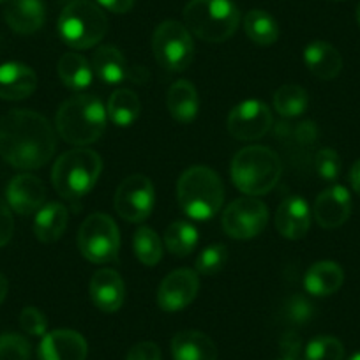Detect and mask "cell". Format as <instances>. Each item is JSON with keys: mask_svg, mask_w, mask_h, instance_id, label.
<instances>
[{"mask_svg": "<svg viewBox=\"0 0 360 360\" xmlns=\"http://www.w3.org/2000/svg\"><path fill=\"white\" fill-rule=\"evenodd\" d=\"M57 148L46 117L32 110H11L0 120V155L18 169L46 165Z\"/></svg>", "mask_w": 360, "mask_h": 360, "instance_id": "1", "label": "cell"}, {"mask_svg": "<svg viewBox=\"0 0 360 360\" xmlns=\"http://www.w3.org/2000/svg\"><path fill=\"white\" fill-rule=\"evenodd\" d=\"M108 113L101 99L92 94L72 96L57 112V131L60 138L76 147L94 143L103 136Z\"/></svg>", "mask_w": 360, "mask_h": 360, "instance_id": "2", "label": "cell"}, {"mask_svg": "<svg viewBox=\"0 0 360 360\" xmlns=\"http://www.w3.org/2000/svg\"><path fill=\"white\" fill-rule=\"evenodd\" d=\"M176 200L191 219H212L223 207L224 186L209 166H191L176 182Z\"/></svg>", "mask_w": 360, "mask_h": 360, "instance_id": "3", "label": "cell"}, {"mask_svg": "<svg viewBox=\"0 0 360 360\" xmlns=\"http://www.w3.org/2000/svg\"><path fill=\"white\" fill-rule=\"evenodd\" d=\"M281 176V159L272 148L251 145L242 148L231 161V180L235 188L248 196L272 191Z\"/></svg>", "mask_w": 360, "mask_h": 360, "instance_id": "4", "label": "cell"}, {"mask_svg": "<svg viewBox=\"0 0 360 360\" xmlns=\"http://www.w3.org/2000/svg\"><path fill=\"white\" fill-rule=\"evenodd\" d=\"M103 172V159L90 148H72L55 161L51 184L68 200H79L92 191Z\"/></svg>", "mask_w": 360, "mask_h": 360, "instance_id": "5", "label": "cell"}, {"mask_svg": "<svg viewBox=\"0 0 360 360\" xmlns=\"http://www.w3.org/2000/svg\"><path fill=\"white\" fill-rule=\"evenodd\" d=\"M184 22L191 34L207 43L230 39L240 23V11L233 0H189Z\"/></svg>", "mask_w": 360, "mask_h": 360, "instance_id": "6", "label": "cell"}, {"mask_svg": "<svg viewBox=\"0 0 360 360\" xmlns=\"http://www.w3.org/2000/svg\"><path fill=\"white\" fill-rule=\"evenodd\" d=\"M108 32V18L99 6L90 0H72L58 18V34L68 46L89 50Z\"/></svg>", "mask_w": 360, "mask_h": 360, "instance_id": "7", "label": "cell"}, {"mask_svg": "<svg viewBox=\"0 0 360 360\" xmlns=\"http://www.w3.org/2000/svg\"><path fill=\"white\" fill-rule=\"evenodd\" d=\"M152 51H154L155 60L166 71H186L195 58L191 32L180 22L166 20L155 29L154 37H152Z\"/></svg>", "mask_w": 360, "mask_h": 360, "instance_id": "8", "label": "cell"}, {"mask_svg": "<svg viewBox=\"0 0 360 360\" xmlns=\"http://www.w3.org/2000/svg\"><path fill=\"white\" fill-rule=\"evenodd\" d=\"M78 249L89 262L112 263L119 256L120 233L115 221L103 212L90 214L78 231Z\"/></svg>", "mask_w": 360, "mask_h": 360, "instance_id": "9", "label": "cell"}, {"mask_svg": "<svg viewBox=\"0 0 360 360\" xmlns=\"http://www.w3.org/2000/svg\"><path fill=\"white\" fill-rule=\"evenodd\" d=\"M266 221L269 210L265 203L255 196H242L224 209L223 230L228 237L248 240L258 237L265 230Z\"/></svg>", "mask_w": 360, "mask_h": 360, "instance_id": "10", "label": "cell"}, {"mask_svg": "<svg viewBox=\"0 0 360 360\" xmlns=\"http://www.w3.org/2000/svg\"><path fill=\"white\" fill-rule=\"evenodd\" d=\"M154 209V186L145 175H129L115 193V210L129 223H141Z\"/></svg>", "mask_w": 360, "mask_h": 360, "instance_id": "11", "label": "cell"}, {"mask_svg": "<svg viewBox=\"0 0 360 360\" xmlns=\"http://www.w3.org/2000/svg\"><path fill=\"white\" fill-rule=\"evenodd\" d=\"M272 127V113L263 101L249 99L235 106L228 115V131L240 141L258 140Z\"/></svg>", "mask_w": 360, "mask_h": 360, "instance_id": "12", "label": "cell"}, {"mask_svg": "<svg viewBox=\"0 0 360 360\" xmlns=\"http://www.w3.org/2000/svg\"><path fill=\"white\" fill-rule=\"evenodd\" d=\"M200 290L198 274L191 269H176L162 279L158 292V304L162 311L175 313L188 307Z\"/></svg>", "mask_w": 360, "mask_h": 360, "instance_id": "13", "label": "cell"}, {"mask_svg": "<svg viewBox=\"0 0 360 360\" xmlns=\"http://www.w3.org/2000/svg\"><path fill=\"white\" fill-rule=\"evenodd\" d=\"M46 198L44 184L36 175L20 173L13 176L6 189V202L20 216H29L43 207Z\"/></svg>", "mask_w": 360, "mask_h": 360, "instance_id": "14", "label": "cell"}, {"mask_svg": "<svg viewBox=\"0 0 360 360\" xmlns=\"http://www.w3.org/2000/svg\"><path fill=\"white\" fill-rule=\"evenodd\" d=\"M314 219L321 228L334 230L342 226L352 214V196L345 186H332L318 195L314 202Z\"/></svg>", "mask_w": 360, "mask_h": 360, "instance_id": "15", "label": "cell"}, {"mask_svg": "<svg viewBox=\"0 0 360 360\" xmlns=\"http://www.w3.org/2000/svg\"><path fill=\"white\" fill-rule=\"evenodd\" d=\"M89 353L85 338L69 328L46 332L39 345L41 360H85Z\"/></svg>", "mask_w": 360, "mask_h": 360, "instance_id": "16", "label": "cell"}, {"mask_svg": "<svg viewBox=\"0 0 360 360\" xmlns=\"http://www.w3.org/2000/svg\"><path fill=\"white\" fill-rule=\"evenodd\" d=\"M276 228L288 240H300L311 228V209L306 200L292 195L281 202L276 212Z\"/></svg>", "mask_w": 360, "mask_h": 360, "instance_id": "17", "label": "cell"}, {"mask_svg": "<svg viewBox=\"0 0 360 360\" xmlns=\"http://www.w3.org/2000/svg\"><path fill=\"white\" fill-rule=\"evenodd\" d=\"M90 299L103 313H115L126 299L122 278L113 269H99L90 281Z\"/></svg>", "mask_w": 360, "mask_h": 360, "instance_id": "18", "label": "cell"}, {"mask_svg": "<svg viewBox=\"0 0 360 360\" xmlns=\"http://www.w3.org/2000/svg\"><path fill=\"white\" fill-rule=\"evenodd\" d=\"M37 76L22 62H6L0 65V99L22 101L34 94Z\"/></svg>", "mask_w": 360, "mask_h": 360, "instance_id": "19", "label": "cell"}, {"mask_svg": "<svg viewBox=\"0 0 360 360\" xmlns=\"http://www.w3.org/2000/svg\"><path fill=\"white\" fill-rule=\"evenodd\" d=\"M6 23L18 34H34L44 25L43 0H9L4 9Z\"/></svg>", "mask_w": 360, "mask_h": 360, "instance_id": "20", "label": "cell"}, {"mask_svg": "<svg viewBox=\"0 0 360 360\" xmlns=\"http://www.w3.org/2000/svg\"><path fill=\"white\" fill-rule=\"evenodd\" d=\"M172 355L175 360H217V348L203 332L184 330L172 339Z\"/></svg>", "mask_w": 360, "mask_h": 360, "instance_id": "21", "label": "cell"}, {"mask_svg": "<svg viewBox=\"0 0 360 360\" xmlns=\"http://www.w3.org/2000/svg\"><path fill=\"white\" fill-rule=\"evenodd\" d=\"M345 281V272L335 262H316L304 276V288L314 297H328L338 292Z\"/></svg>", "mask_w": 360, "mask_h": 360, "instance_id": "22", "label": "cell"}, {"mask_svg": "<svg viewBox=\"0 0 360 360\" xmlns=\"http://www.w3.org/2000/svg\"><path fill=\"white\" fill-rule=\"evenodd\" d=\"M307 69L320 79H334L342 69L341 53L325 41H313L304 48Z\"/></svg>", "mask_w": 360, "mask_h": 360, "instance_id": "23", "label": "cell"}, {"mask_svg": "<svg viewBox=\"0 0 360 360\" xmlns=\"http://www.w3.org/2000/svg\"><path fill=\"white\" fill-rule=\"evenodd\" d=\"M166 106L173 119L180 124H189L196 119L200 108L198 92L188 79L175 82L166 94Z\"/></svg>", "mask_w": 360, "mask_h": 360, "instance_id": "24", "label": "cell"}, {"mask_svg": "<svg viewBox=\"0 0 360 360\" xmlns=\"http://www.w3.org/2000/svg\"><path fill=\"white\" fill-rule=\"evenodd\" d=\"M92 71L101 82L117 85L127 78V60L115 46H99L92 55Z\"/></svg>", "mask_w": 360, "mask_h": 360, "instance_id": "25", "label": "cell"}, {"mask_svg": "<svg viewBox=\"0 0 360 360\" xmlns=\"http://www.w3.org/2000/svg\"><path fill=\"white\" fill-rule=\"evenodd\" d=\"M69 214L62 203L53 202L41 207L34 219V233L44 244L57 242L68 228Z\"/></svg>", "mask_w": 360, "mask_h": 360, "instance_id": "26", "label": "cell"}, {"mask_svg": "<svg viewBox=\"0 0 360 360\" xmlns=\"http://www.w3.org/2000/svg\"><path fill=\"white\" fill-rule=\"evenodd\" d=\"M57 69L62 83H64L68 89L76 90V92H82L86 86H90L92 78H94L92 65H90L89 60L79 53L62 55L60 60H58Z\"/></svg>", "mask_w": 360, "mask_h": 360, "instance_id": "27", "label": "cell"}, {"mask_svg": "<svg viewBox=\"0 0 360 360\" xmlns=\"http://www.w3.org/2000/svg\"><path fill=\"white\" fill-rule=\"evenodd\" d=\"M141 103L138 96L129 89H119L110 96L106 113L108 119L115 124L117 127H129L140 117Z\"/></svg>", "mask_w": 360, "mask_h": 360, "instance_id": "28", "label": "cell"}, {"mask_svg": "<svg viewBox=\"0 0 360 360\" xmlns=\"http://www.w3.org/2000/svg\"><path fill=\"white\" fill-rule=\"evenodd\" d=\"M244 30L252 43L270 46L279 39V25L274 16L262 9H252L244 18Z\"/></svg>", "mask_w": 360, "mask_h": 360, "instance_id": "29", "label": "cell"}, {"mask_svg": "<svg viewBox=\"0 0 360 360\" xmlns=\"http://www.w3.org/2000/svg\"><path fill=\"white\" fill-rule=\"evenodd\" d=\"M165 244L175 256L191 255L198 245V230L188 221H173L165 231Z\"/></svg>", "mask_w": 360, "mask_h": 360, "instance_id": "30", "label": "cell"}, {"mask_svg": "<svg viewBox=\"0 0 360 360\" xmlns=\"http://www.w3.org/2000/svg\"><path fill=\"white\" fill-rule=\"evenodd\" d=\"M309 105V96L306 90L295 83H286L281 89L276 90L274 108L285 119H293L306 112Z\"/></svg>", "mask_w": 360, "mask_h": 360, "instance_id": "31", "label": "cell"}, {"mask_svg": "<svg viewBox=\"0 0 360 360\" xmlns=\"http://www.w3.org/2000/svg\"><path fill=\"white\" fill-rule=\"evenodd\" d=\"M133 249L136 258L147 266L158 265L162 258V240L148 226L138 228L133 238Z\"/></svg>", "mask_w": 360, "mask_h": 360, "instance_id": "32", "label": "cell"}, {"mask_svg": "<svg viewBox=\"0 0 360 360\" xmlns=\"http://www.w3.org/2000/svg\"><path fill=\"white\" fill-rule=\"evenodd\" d=\"M304 355H306V360H342L345 346L338 338L318 335L307 342Z\"/></svg>", "mask_w": 360, "mask_h": 360, "instance_id": "33", "label": "cell"}, {"mask_svg": "<svg viewBox=\"0 0 360 360\" xmlns=\"http://www.w3.org/2000/svg\"><path fill=\"white\" fill-rule=\"evenodd\" d=\"M228 259V249L224 244H212L209 248L203 249L198 255L195 263V269L198 274L212 276L219 272Z\"/></svg>", "mask_w": 360, "mask_h": 360, "instance_id": "34", "label": "cell"}, {"mask_svg": "<svg viewBox=\"0 0 360 360\" xmlns=\"http://www.w3.org/2000/svg\"><path fill=\"white\" fill-rule=\"evenodd\" d=\"M32 348L23 335L8 332L0 335V360H30Z\"/></svg>", "mask_w": 360, "mask_h": 360, "instance_id": "35", "label": "cell"}, {"mask_svg": "<svg viewBox=\"0 0 360 360\" xmlns=\"http://www.w3.org/2000/svg\"><path fill=\"white\" fill-rule=\"evenodd\" d=\"M314 166L321 179L332 182V180H338L341 173V158L334 148H321L314 158Z\"/></svg>", "mask_w": 360, "mask_h": 360, "instance_id": "36", "label": "cell"}, {"mask_svg": "<svg viewBox=\"0 0 360 360\" xmlns=\"http://www.w3.org/2000/svg\"><path fill=\"white\" fill-rule=\"evenodd\" d=\"M285 314L290 323L304 325L313 318L314 306L304 295H293L285 304Z\"/></svg>", "mask_w": 360, "mask_h": 360, "instance_id": "37", "label": "cell"}, {"mask_svg": "<svg viewBox=\"0 0 360 360\" xmlns=\"http://www.w3.org/2000/svg\"><path fill=\"white\" fill-rule=\"evenodd\" d=\"M20 325L29 335H37L43 338L48 330V320L37 307H25L20 314Z\"/></svg>", "mask_w": 360, "mask_h": 360, "instance_id": "38", "label": "cell"}, {"mask_svg": "<svg viewBox=\"0 0 360 360\" xmlns=\"http://www.w3.org/2000/svg\"><path fill=\"white\" fill-rule=\"evenodd\" d=\"M126 360H162L161 348L152 341H143L134 345L127 352Z\"/></svg>", "mask_w": 360, "mask_h": 360, "instance_id": "39", "label": "cell"}, {"mask_svg": "<svg viewBox=\"0 0 360 360\" xmlns=\"http://www.w3.org/2000/svg\"><path fill=\"white\" fill-rule=\"evenodd\" d=\"M13 231H15V219H13L11 207L0 198V248L11 240Z\"/></svg>", "mask_w": 360, "mask_h": 360, "instance_id": "40", "label": "cell"}, {"mask_svg": "<svg viewBox=\"0 0 360 360\" xmlns=\"http://www.w3.org/2000/svg\"><path fill=\"white\" fill-rule=\"evenodd\" d=\"M279 348H281L283 356L299 359L300 349H302V341H300V338L295 334V332H286V334L281 338Z\"/></svg>", "mask_w": 360, "mask_h": 360, "instance_id": "41", "label": "cell"}, {"mask_svg": "<svg viewBox=\"0 0 360 360\" xmlns=\"http://www.w3.org/2000/svg\"><path fill=\"white\" fill-rule=\"evenodd\" d=\"M134 2H136V0H98V4L101 6V8L108 9V11L112 13H117V15L131 11Z\"/></svg>", "mask_w": 360, "mask_h": 360, "instance_id": "42", "label": "cell"}, {"mask_svg": "<svg viewBox=\"0 0 360 360\" xmlns=\"http://www.w3.org/2000/svg\"><path fill=\"white\" fill-rule=\"evenodd\" d=\"M349 182H352L353 191L360 196V159L352 166V172H349Z\"/></svg>", "mask_w": 360, "mask_h": 360, "instance_id": "43", "label": "cell"}, {"mask_svg": "<svg viewBox=\"0 0 360 360\" xmlns=\"http://www.w3.org/2000/svg\"><path fill=\"white\" fill-rule=\"evenodd\" d=\"M8 290H9L8 278H6L4 274H0V304L4 302L6 297H8Z\"/></svg>", "mask_w": 360, "mask_h": 360, "instance_id": "44", "label": "cell"}, {"mask_svg": "<svg viewBox=\"0 0 360 360\" xmlns=\"http://www.w3.org/2000/svg\"><path fill=\"white\" fill-rule=\"evenodd\" d=\"M348 360H360V352H356L355 355H352V356H349Z\"/></svg>", "mask_w": 360, "mask_h": 360, "instance_id": "45", "label": "cell"}, {"mask_svg": "<svg viewBox=\"0 0 360 360\" xmlns=\"http://www.w3.org/2000/svg\"><path fill=\"white\" fill-rule=\"evenodd\" d=\"M356 22H359L360 25V2H359V8H356Z\"/></svg>", "mask_w": 360, "mask_h": 360, "instance_id": "46", "label": "cell"}, {"mask_svg": "<svg viewBox=\"0 0 360 360\" xmlns=\"http://www.w3.org/2000/svg\"><path fill=\"white\" fill-rule=\"evenodd\" d=\"M279 360H300V359H292V356H281Z\"/></svg>", "mask_w": 360, "mask_h": 360, "instance_id": "47", "label": "cell"}, {"mask_svg": "<svg viewBox=\"0 0 360 360\" xmlns=\"http://www.w3.org/2000/svg\"><path fill=\"white\" fill-rule=\"evenodd\" d=\"M0 2H9V0H0Z\"/></svg>", "mask_w": 360, "mask_h": 360, "instance_id": "48", "label": "cell"}, {"mask_svg": "<svg viewBox=\"0 0 360 360\" xmlns=\"http://www.w3.org/2000/svg\"><path fill=\"white\" fill-rule=\"evenodd\" d=\"M335 2H339V0H335Z\"/></svg>", "mask_w": 360, "mask_h": 360, "instance_id": "49", "label": "cell"}]
</instances>
